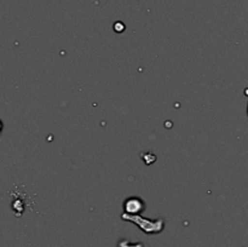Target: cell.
<instances>
[{"label":"cell","instance_id":"5","mask_svg":"<svg viewBox=\"0 0 248 247\" xmlns=\"http://www.w3.org/2000/svg\"><path fill=\"white\" fill-rule=\"evenodd\" d=\"M126 29V26L123 23V22H116V23H114V31H116V33H123L124 31Z\"/></svg>","mask_w":248,"mask_h":247},{"label":"cell","instance_id":"1","mask_svg":"<svg viewBox=\"0 0 248 247\" xmlns=\"http://www.w3.org/2000/svg\"><path fill=\"white\" fill-rule=\"evenodd\" d=\"M121 219L125 222L133 223L137 225L144 234L147 235H156L164 232L165 223L164 218H156V219H150V218L143 217L142 215H127V213H121Z\"/></svg>","mask_w":248,"mask_h":247},{"label":"cell","instance_id":"6","mask_svg":"<svg viewBox=\"0 0 248 247\" xmlns=\"http://www.w3.org/2000/svg\"><path fill=\"white\" fill-rule=\"evenodd\" d=\"M247 116H248V107H247Z\"/></svg>","mask_w":248,"mask_h":247},{"label":"cell","instance_id":"2","mask_svg":"<svg viewBox=\"0 0 248 247\" xmlns=\"http://www.w3.org/2000/svg\"><path fill=\"white\" fill-rule=\"evenodd\" d=\"M124 212L127 215H140L144 212L147 205L143 199L138 198V196H130V198L125 199L123 203Z\"/></svg>","mask_w":248,"mask_h":247},{"label":"cell","instance_id":"3","mask_svg":"<svg viewBox=\"0 0 248 247\" xmlns=\"http://www.w3.org/2000/svg\"><path fill=\"white\" fill-rule=\"evenodd\" d=\"M118 247H145L143 242H130L128 240L123 239L118 242Z\"/></svg>","mask_w":248,"mask_h":247},{"label":"cell","instance_id":"4","mask_svg":"<svg viewBox=\"0 0 248 247\" xmlns=\"http://www.w3.org/2000/svg\"><path fill=\"white\" fill-rule=\"evenodd\" d=\"M142 157L143 159H144V161H145V164H148V165H150V164H153V162L155 161V160H156V156H155L154 154H153V153H147V154H145V156L144 155H142Z\"/></svg>","mask_w":248,"mask_h":247}]
</instances>
